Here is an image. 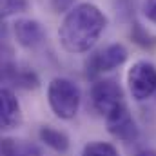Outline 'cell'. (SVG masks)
Segmentation results:
<instances>
[{"instance_id":"1","label":"cell","mask_w":156,"mask_h":156,"mask_svg":"<svg viewBox=\"0 0 156 156\" xmlns=\"http://www.w3.org/2000/svg\"><path fill=\"white\" fill-rule=\"evenodd\" d=\"M107 26L105 15L91 2L75 5L60 24L58 38L67 53L89 51Z\"/></svg>"},{"instance_id":"13","label":"cell","mask_w":156,"mask_h":156,"mask_svg":"<svg viewBox=\"0 0 156 156\" xmlns=\"http://www.w3.org/2000/svg\"><path fill=\"white\" fill-rule=\"evenodd\" d=\"M27 7H29L27 0H0V13L4 18L26 13Z\"/></svg>"},{"instance_id":"5","label":"cell","mask_w":156,"mask_h":156,"mask_svg":"<svg viewBox=\"0 0 156 156\" xmlns=\"http://www.w3.org/2000/svg\"><path fill=\"white\" fill-rule=\"evenodd\" d=\"M129 58V53L125 49L123 44H109L104 49L96 51L89 62H87V71L91 75H100V73H107L113 71L120 66H123Z\"/></svg>"},{"instance_id":"14","label":"cell","mask_w":156,"mask_h":156,"mask_svg":"<svg viewBox=\"0 0 156 156\" xmlns=\"http://www.w3.org/2000/svg\"><path fill=\"white\" fill-rule=\"evenodd\" d=\"M133 40L136 42V44H140V45H144V47H153L156 45V38L154 37H151L140 24H134V31H133Z\"/></svg>"},{"instance_id":"12","label":"cell","mask_w":156,"mask_h":156,"mask_svg":"<svg viewBox=\"0 0 156 156\" xmlns=\"http://www.w3.org/2000/svg\"><path fill=\"white\" fill-rule=\"evenodd\" d=\"M82 156H120V153L109 142H91L83 147Z\"/></svg>"},{"instance_id":"17","label":"cell","mask_w":156,"mask_h":156,"mask_svg":"<svg viewBox=\"0 0 156 156\" xmlns=\"http://www.w3.org/2000/svg\"><path fill=\"white\" fill-rule=\"evenodd\" d=\"M134 156H156V151L154 149H142V151H138Z\"/></svg>"},{"instance_id":"15","label":"cell","mask_w":156,"mask_h":156,"mask_svg":"<svg viewBox=\"0 0 156 156\" xmlns=\"http://www.w3.org/2000/svg\"><path fill=\"white\" fill-rule=\"evenodd\" d=\"M144 15L149 22L156 24V0H145L144 2Z\"/></svg>"},{"instance_id":"16","label":"cell","mask_w":156,"mask_h":156,"mask_svg":"<svg viewBox=\"0 0 156 156\" xmlns=\"http://www.w3.org/2000/svg\"><path fill=\"white\" fill-rule=\"evenodd\" d=\"M73 2H75V0H51L53 9H55L56 13H66V11H71V9H73Z\"/></svg>"},{"instance_id":"2","label":"cell","mask_w":156,"mask_h":156,"mask_svg":"<svg viewBox=\"0 0 156 156\" xmlns=\"http://www.w3.org/2000/svg\"><path fill=\"white\" fill-rule=\"evenodd\" d=\"M80 87L69 78H53L47 85V102L51 111L62 120H71L80 109Z\"/></svg>"},{"instance_id":"8","label":"cell","mask_w":156,"mask_h":156,"mask_svg":"<svg viewBox=\"0 0 156 156\" xmlns=\"http://www.w3.org/2000/svg\"><path fill=\"white\" fill-rule=\"evenodd\" d=\"M13 33H15L16 42L22 47H27V49L40 45L42 40H44V29H42L40 22L31 20V18H20V20H16L15 26H13Z\"/></svg>"},{"instance_id":"11","label":"cell","mask_w":156,"mask_h":156,"mask_svg":"<svg viewBox=\"0 0 156 156\" xmlns=\"http://www.w3.org/2000/svg\"><path fill=\"white\" fill-rule=\"evenodd\" d=\"M0 154L2 156H38V149L24 140H15V138H4L0 145Z\"/></svg>"},{"instance_id":"4","label":"cell","mask_w":156,"mask_h":156,"mask_svg":"<svg viewBox=\"0 0 156 156\" xmlns=\"http://www.w3.org/2000/svg\"><path fill=\"white\" fill-rule=\"evenodd\" d=\"M91 102L98 115L105 118L116 107L125 104L123 91L115 80H98L91 87Z\"/></svg>"},{"instance_id":"10","label":"cell","mask_w":156,"mask_h":156,"mask_svg":"<svg viewBox=\"0 0 156 156\" xmlns=\"http://www.w3.org/2000/svg\"><path fill=\"white\" fill-rule=\"evenodd\" d=\"M38 136H40V142H44L47 147H51V149L56 151V153H66V151L69 149V145H71L69 136H67L64 131L55 129V127H51V125L40 127Z\"/></svg>"},{"instance_id":"3","label":"cell","mask_w":156,"mask_h":156,"mask_svg":"<svg viewBox=\"0 0 156 156\" xmlns=\"http://www.w3.org/2000/svg\"><path fill=\"white\" fill-rule=\"evenodd\" d=\"M127 85L134 100L144 102L156 93V67L147 60H138L127 73Z\"/></svg>"},{"instance_id":"7","label":"cell","mask_w":156,"mask_h":156,"mask_svg":"<svg viewBox=\"0 0 156 156\" xmlns=\"http://www.w3.org/2000/svg\"><path fill=\"white\" fill-rule=\"evenodd\" d=\"M2 80L5 85H13L18 89H37L40 85L38 75L29 69V67H20L16 64H9L5 62L2 66Z\"/></svg>"},{"instance_id":"6","label":"cell","mask_w":156,"mask_h":156,"mask_svg":"<svg viewBox=\"0 0 156 156\" xmlns=\"http://www.w3.org/2000/svg\"><path fill=\"white\" fill-rule=\"evenodd\" d=\"M105 123H107V131L122 142H134L138 138L136 122L125 104H122L113 113H109L105 116Z\"/></svg>"},{"instance_id":"9","label":"cell","mask_w":156,"mask_h":156,"mask_svg":"<svg viewBox=\"0 0 156 156\" xmlns=\"http://www.w3.org/2000/svg\"><path fill=\"white\" fill-rule=\"evenodd\" d=\"M0 98H2V129L4 131H11L16 129L22 123V109L20 104L15 96V93L9 87H4L0 91Z\"/></svg>"}]
</instances>
